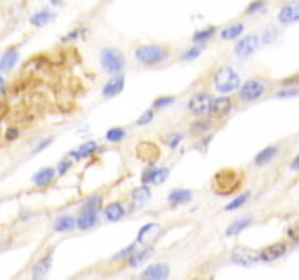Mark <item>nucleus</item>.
I'll use <instances>...</instances> for the list:
<instances>
[{
	"mask_svg": "<svg viewBox=\"0 0 299 280\" xmlns=\"http://www.w3.org/2000/svg\"><path fill=\"white\" fill-rule=\"evenodd\" d=\"M170 51L162 45H154V43H145L136 46L135 50V58L140 61L142 65L153 66L163 63L164 60H168Z\"/></svg>",
	"mask_w": 299,
	"mask_h": 280,
	"instance_id": "f257e3e1",
	"label": "nucleus"
},
{
	"mask_svg": "<svg viewBox=\"0 0 299 280\" xmlns=\"http://www.w3.org/2000/svg\"><path fill=\"white\" fill-rule=\"evenodd\" d=\"M241 184V174L234 169H221L213 178V191L216 194L228 196L234 193Z\"/></svg>",
	"mask_w": 299,
	"mask_h": 280,
	"instance_id": "f03ea898",
	"label": "nucleus"
},
{
	"mask_svg": "<svg viewBox=\"0 0 299 280\" xmlns=\"http://www.w3.org/2000/svg\"><path fill=\"white\" fill-rule=\"evenodd\" d=\"M213 85L218 93H233L241 85V76L233 66H221L213 76Z\"/></svg>",
	"mask_w": 299,
	"mask_h": 280,
	"instance_id": "7ed1b4c3",
	"label": "nucleus"
},
{
	"mask_svg": "<svg viewBox=\"0 0 299 280\" xmlns=\"http://www.w3.org/2000/svg\"><path fill=\"white\" fill-rule=\"evenodd\" d=\"M100 63L103 71L110 75H116L125 66V56L116 48H103L100 51Z\"/></svg>",
	"mask_w": 299,
	"mask_h": 280,
	"instance_id": "20e7f679",
	"label": "nucleus"
},
{
	"mask_svg": "<svg viewBox=\"0 0 299 280\" xmlns=\"http://www.w3.org/2000/svg\"><path fill=\"white\" fill-rule=\"evenodd\" d=\"M238 90H240L238 96L241 101H246V103L256 101L260 100L261 96H264L266 83L260 78H251V80H246L243 85H240Z\"/></svg>",
	"mask_w": 299,
	"mask_h": 280,
	"instance_id": "39448f33",
	"label": "nucleus"
},
{
	"mask_svg": "<svg viewBox=\"0 0 299 280\" xmlns=\"http://www.w3.org/2000/svg\"><path fill=\"white\" fill-rule=\"evenodd\" d=\"M234 108V103L231 98L228 96H220V98H214V100H211L210 103V108H208V113L211 118H216V120H220V118H224L226 115H230L231 111H233Z\"/></svg>",
	"mask_w": 299,
	"mask_h": 280,
	"instance_id": "423d86ee",
	"label": "nucleus"
},
{
	"mask_svg": "<svg viewBox=\"0 0 299 280\" xmlns=\"http://www.w3.org/2000/svg\"><path fill=\"white\" fill-rule=\"evenodd\" d=\"M211 100H213V98H211L206 91H198L190 98L186 108H188L190 113H193V115H196V116H201V115H204V113H208Z\"/></svg>",
	"mask_w": 299,
	"mask_h": 280,
	"instance_id": "0eeeda50",
	"label": "nucleus"
},
{
	"mask_svg": "<svg viewBox=\"0 0 299 280\" xmlns=\"http://www.w3.org/2000/svg\"><path fill=\"white\" fill-rule=\"evenodd\" d=\"M260 46V38L256 35H246L243 40H240L234 46V53L238 58H248L256 51V48Z\"/></svg>",
	"mask_w": 299,
	"mask_h": 280,
	"instance_id": "6e6552de",
	"label": "nucleus"
},
{
	"mask_svg": "<svg viewBox=\"0 0 299 280\" xmlns=\"http://www.w3.org/2000/svg\"><path fill=\"white\" fill-rule=\"evenodd\" d=\"M288 251V246L284 242H276V244H271V246H268L264 249H261L260 251V259L264 262H272V261H278L280 257H282Z\"/></svg>",
	"mask_w": 299,
	"mask_h": 280,
	"instance_id": "1a4fd4ad",
	"label": "nucleus"
},
{
	"mask_svg": "<svg viewBox=\"0 0 299 280\" xmlns=\"http://www.w3.org/2000/svg\"><path fill=\"white\" fill-rule=\"evenodd\" d=\"M298 18H299V3H298V0L286 3L284 7L280 10V13H278V20H280L282 25L294 23V22H298Z\"/></svg>",
	"mask_w": 299,
	"mask_h": 280,
	"instance_id": "9d476101",
	"label": "nucleus"
},
{
	"mask_svg": "<svg viewBox=\"0 0 299 280\" xmlns=\"http://www.w3.org/2000/svg\"><path fill=\"white\" fill-rule=\"evenodd\" d=\"M231 261H233L234 264H238V266L250 267L256 261H260V256L254 254L252 251H250V249H234L233 256H231Z\"/></svg>",
	"mask_w": 299,
	"mask_h": 280,
	"instance_id": "9b49d317",
	"label": "nucleus"
},
{
	"mask_svg": "<svg viewBox=\"0 0 299 280\" xmlns=\"http://www.w3.org/2000/svg\"><path fill=\"white\" fill-rule=\"evenodd\" d=\"M142 277L152 280H164L170 277V267L166 264H152L142 272Z\"/></svg>",
	"mask_w": 299,
	"mask_h": 280,
	"instance_id": "f8f14e48",
	"label": "nucleus"
},
{
	"mask_svg": "<svg viewBox=\"0 0 299 280\" xmlns=\"http://www.w3.org/2000/svg\"><path fill=\"white\" fill-rule=\"evenodd\" d=\"M123 88H125V78H123L122 75L116 73L110 81L106 83L105 86H103L102 93H103V96H105V98H115L123 91Z\"/></svg>",
	"mask_w": 299,
	"mask_h": 280,
	"instance_id": "ddd939ff",
	"label": "nucleus"
},
{
	"mask_svg": "<svg viewBox=\"0 0 299 280\" xmlns=\"http://www.w3.org/2000/svg\"><path fill=\"white\" fill-rule=\"evenodd\" d=\"M150 199H152V191H150L146 184H143L132 193V207L133 209H140Z\"/></svg>",
	"mask_w": 299,
	"mask_h": 280,
	"instance_id": "4468645a",
	"label": "nucleus"
},
{
	"mask_svg": "<svg viewBox=\"0 0 299 280\" xmlns=\"http://www.w3.org/2000/svg\"><path fill=\"white\" fill-rule=\"evenodd\" d=\"M136 156L143 161H156L160 156V149L156 148L154 143L143 141L140 143V146L136 148Z\"/></svg>",
	"mask_w": 299,
	"mask_h": 280,
	"instance_id": "2eb2a0df",
	"label": "nucleus"
},
{
	"mask_svg": "<svg viewBox=\"0 0 299 280\" xmlns=\"http://www.w3.org/2000/svg\"><path fill=\"white\" fill-rule=\"evenodd\" d=\"M18 61V50L17 48H8L5 53L0 56V71L2 73H8L14 70V66Z\"/></svg>",
	"mask_w": 299,
	"mask_h": 280,
	"instance_id": "dca6fc26",
	"label": "nucleus"
},
{
	"mask_svg": "<svg viewBox=\"0 0 299 280\" xmlns=\"http://www.w3.org/2000/svg\"><path fill=\"white\" fill-rule=\"evenodd\" d=\"M98 222V212H90V211H82L80 217L76 219V227L82 231H88Z\"/></svg>",
	"mask_w": 299,
	"mask_h": 280,
	"instance_id": "f3484780",
	"label": "nucleus"
},
{
	"mask_svg": "<svg viewBox=\"0 0 299 280\" xmlns=\"http://www.w3.org/2000/svg\"><path fill=\"white\" fill-rule=\"evenodd\" d=\"M55 174H56V171L54 168H44V169H38L37 173L34 174L32 181H34L35 186H38V188H44V186H47V184L52 183V181H54Z\"/></svg>",
	"mask_w": 299,
	"mask_h": 280,
	"instance_id": "a211bd4d",
	"label": "nucleus"
},
{
	"mask_svg": "<svg viewBox=\"0 0 299 280\" xmlns=\"http://www.w3.org/2000/svg\"><path fill=\"white\" fill-rule=\"evenodd\" d=\"M193 198V193L190 189H173L168 194V202L172 206H180V204H186Z\"/></svg>",
	"mask_w": 299,
	"mask_h": 280,
	"instance_id": "6ab92c4d",
	"label": "nucleus"
},
{
	"mask_svg": "<svg viewBox=\"0 0 299 280\" xmlns=\"http://www.w3.org/2000/svg\"><path fill=\"white\" fill-rule=\"evenodd\" d=\"M125 207H123L122 202H110L106 207H105V217L108 221L115 222V221H120L122 217H125Z\"/></svg>",
	"mask_w": 299,
	"mask_h": 280,
	"instance_id": "aec40b11",
	"label": "nucleus"
},
{
	"mask_svg": "<svg viewBox=\"0 0 299 280\" xmlns=\"http://www.w3.org/2000/svg\"><path fill=\"white\" fill-rule=\"evenodd\" d=\"M50 267H52V252H48L47 256H45L44 259H40V261L37 262V266L34 267L32 277L34 279H44V277H47Z\"/></svg>",
	"mask_w": 299,
	"mask_h": 280,
	"instance_id": "412c9836",
	"label": "nucleus"
},
{
	"mask_svg": "<svg viewBox=\"0 0 299 280\" xmlns=\"http://www.w3.org/2000/svg\"><path fill=\"white\" fill-rule=\"evenodd\" d=\"M278 146H268L264 149H261L260 153L256 154V158H254V164L256 166H264V164H270L272 159L276 158V154H278Z\"/></svg>",
	"mask_w": 299,
	"mask_h": 280,
	"instance_id": "4be33fe9",
	"label": "nucleus"
},
{
	"mask_svg": "<svg viewBox=\"0 0 299 280\" xmlns=\"http://www.w3.org/2000/svg\"><path fill=\"white\" fill-rule=\"evenodd\" d=\"M75 227H76V219L74 216H62L55 221L54 231L55 232H68V231H74Z\"/></svg>",
	"mask_w": 299,
	"mask_h": 280,
	"instance_id": "5701e85b",
	"label": "nucleus"
},
{
	"mask_svg": "<svg viewBox=\"0 0 299 280\" xmlns=\"http://www.w3.org/2000/svg\"><path fill=\"white\" fill-rule=\"evenodd\" d=\"M96 149H98V144H96L95 141H88V143L82 144V146L76 149V151H72L70 156L75 158V159H84V158L92 156V154H94Z\"/></svg>",
	"mask_w": 299,
	"mask_h": 280,
	"instance_id": "b1692460",
	"label": "nucleus"
},
{
	"mask_svg": "<svg viewBox=\"0 0 299 280\" xmlns=\"http://www.w3.org/2000/svg\"><path fill=\"white\" fill-rule=\"evenodd\" d=\"M52 18H54V13H52L50 10H40V12L34 13L32 17H30V23H32L34 27H45L48 22H52Z\"/></svg>",
	"mask_w": 299,
	"mask_h": 280,
	"instance_id": "393cba45",
	"label": "nucleus"
},
{
	"mask_svg": "<svg viewBox=\"0 0 299 280\" xmlns=\"http://www.w3.org/2000/svg\"><path fill=\"white\" fill-rule=\"evenodd\" d=\"M152 249H145V251H140V252H133L130 257V261H128V266H130L132 269H136V267H140L143 262L146 261L148 257H152Z\"/></svg>",
	"mask_w": 299,
	"mask_h": 280,
	"instance_id": "a878e982",
	"label": "nucleus"
},
{
	"mask_svg": "<svg viewBox=\"0 0 299 280\" xmlns=\"http://www.w3.org/2000/svg\"><path fill=\"white\" fill-rule=\"evenodd\" d=\"M252 222V219L248 216V217H241V219L234 221L233 224H231L228 229H226V236H238L241 231H244L246 227Z\"/></svg>",
	"mask_w": 299,
	"mask_h": 280,
	"instance_id": "bb28decb",
	"label": "nucleus"
},
{
	"mask_svg": "<svg viewBox=\"0 0 299 280\" xmlns=\"http://www.w3.org/2000/svg\"><path fill=\"white\" fill-rule=\"evenodd\" d=\"M160 231V224H146L143 226L140 232H138V237H136V242L138 244H146L150 237L154 236V232Z\"/></svg>",
	"mask_w": 299,
	"mask_h": 280,
	"instance_id": "cd10ccee",
	"label": "nucleus"
},
{
	"mask_svg": "<svg viewBox=\"0 0 299 280\" xmlns=\"http://www.w3.org/2000/svg\"><path fill=\"white\" fill-rule=\"evenodd\" d=\"M243 30H244L243 23L230 25V27H226L223 32H221V38H223V40H234V38H238L241 33H243Z\"/></svg>",
	"mask_w": 299,
	"mask_h": 280,
	"instance_id": "c85d7f7f",
	"label": "nucleus"
},
{
	"mask_svg": "<svg viewBox=\"0 0 299 280\" xmlns=\"http://www.w3.org/2000/svg\"><path fill=\"white\" fill-rule=\"evenodd\" d=\"M103 206V198L102 196H90L88 199L84 202L82 211H90V212H98Z\"/></svg>",
	"mask_w": 299,
	"mask_h": 280,
	"instance_id": "c756f323",
	"label": "nucleus"
},
{
	"mask_svg": "<svg viewBox=\"0 0 299 280\" xmlns=\"http://www.w3.org/2000/svg\"><path fill=\"white\" fill-rule=\"evenodd\" d=\"M214 32H216L214 27H208V28H204V30H198V32L193 35V41H194V43H204V41H208L211 37H213Z\"/></svg>",
	"mask_w": 299,
	"mask_h": 280,
	"instance_id": "7c9ffc66",
	"label": "nucleus"
},
{
	"mask_svg": "<svg viewBox=\"0 0 299 280\" xmlns=\"http://www.w3.org/2000/svg\"><path fill=\"white\" fill-rule=\"evenodd\" d=\"M125 138H126V131L123 128H112L106 131V139L110 143H120Z\"/></svg>",
	"mask_w": 299,
	"mask_h": 280,
	"instance_id": "2f4dec72",
	"label": "nucleus"
},
{
	"mask_svg": "<svg viewBox=\"0 0 299 280\" xmlns=\"http://www.w3.org/2000/svg\"><path fill=\"white\" fill-rule=\"evenodd\" d=\"M248 199H250V193H248V191H246L244 194L238 196V198L231 201L230 204H226L224 209H226V211H234V209H240L241 206H244V204H246V201H248Z\"/></svg>",
	"mask_w": 299,
	"mask_h": 280,
	"instance_id": "473e14b6",
	"label": "nucleus"
},
{
	"mask_svg": "<svg viewBox=\"0 0 299 280\" xmlns=\"http://www.w3.org/2000/svg\"><path fill=\"white\" fill-rule=\"evenodd\" d=\"M201 51H203V46H201V45H196V46H193V48H190V50H186V51H183L180 58L184 60V61L194 60V58H198V56L201 55Z\"/></svg>",
	"mask_w": 299,
	"mask_h": 280,
	"instance_id": "72a5a7b5",
	"label": "nucleus"
},
{
	"mask_svg": "<svg viewBox=\"0 0 299 280\" xmlns=\"http://www.w3.org/2000/svg\"><path fill=\"white\" fill-rule=\"evenodd\" d=\"M168 176H170V169H168V168L154 169V176H153L152 184H163L164 181L168 179Z\"/></svg>",
	"mask_w": 299,
	"mask_h": 280,
	"instance_id": "f704fd0d",
	"label": "nucleus"
},
{
	"mask_svg": "<svg viewBox=\"0 0 299 280\" xmlns=\"http://www.w3.org/2000/svg\"><path fill=\"white\" fill-rule=\"evenodd\" d=\"M210 128H211V121H208V120H198L196 123H193L192 133L193 134H203V133L208 131Z\"/></svg>",
	"mask_w": 299,
	"mask_h": 280,
	"instance_id": "c9c22d12",
	"label": "nucleus"
},
{
	"mask_svg": "<svg viewBox=\"0 0 299 280\" xmlns=\"http://www.w3.org/2000/svg\"><path fill=\"white\" fill-rule=\"evenodd\" d=\"M174 101L173 96H160L153 101V110H160V108H166Z\"/></svg>",
	"mask_w": 299,
	"mask_h": 280,
	"instance_id": "e433bc0d",
	"label": "nucleus"
},
{
	"mask_svg": "<svg viewBox=\"0 0 299 280\" xmlns=\"http://www.w3.org/2000/svg\"><path fill=\"white\" fill-rule=\"evenodd\" d=\"M153 116H154V111H153V110H146V111L143 113V115L136 120V124H138V126H146V124H150V123L153 121Z\"/></svg>",
	"mask_w": 299,
	"mask_h": 280,
	"instance_id": "4c0bfd02",
	"label": "nucleus"
},
{
	"mask_svg": "<svg viewBox=\"0 0 299 280\" xmlns=\"http://www.w3.org/2000/svg\"><path fill=\"white\" fill-rule=\"evenodd\" d=\"M278 37V30L274 27H270L264 30V35H262V41L264 43H271V41H274Z\"/></svg>",
	"mask_w": 299,
	"mask_h": 280,
	"instance_id": "58836bf2",
	"label": "nucleus"
},
{
	"mask_svg": "<svg viewBox=\"0 0 299 280\" xmlns=\"http://www.w3.org/2000/svg\"><path fill=\"white\" fill-rule=\"evenodd\" d=\"M264 8V0H256V2H252L248 8H246V13L252 15V13H258L261 12V10Z\"/></svg>",
	"mask_w": 299,
	"mask_h": 280,
	"instance_id": "ea45409f",
	"label": "nucleus"
},
{
	"mask_svg": "<svg viewBox=\"0 0 299 280\" xmlns=\"http://www.w3.org/2000/svg\"><path fill=\"white\" fill-rule=\"evenodd\" d=\"M135 251H136V244H132V246H128L126 249H123L120 254H116L113 259H116V261H120V259H128Z\"/></svg>",
	"mask_w": 299,
	"mask_h": 280,
	"instance_id": "a19ab883",
	"label": "nucleus"
},
{
	"mask_svg": "<svg viewBox=\"0 0 299 280\" xmlns=\"http://www.w3.org/2000/svg\"><path fill=\"white\" fill-rule=\"evenodd\" d=\"M153 176H154V168L153 166H150V168H146L145 171H143V174H142V183L143 184H150L153 181Z\"/></svg>",
	"mask_w": 299,
	"mask_h": 280,
	"instance_id": "79ce46f5",
	"label": "nucleus"
},
{
	"mask_svg": "<svg viewBox=\"0 0 299 280\" xmlns=\"http://www.w3.org/2000/svg\"><path fill=\"white\" fill-rule=\"evenodd\" d=\"M72 168V161L70 159H66V161H62V163L58 164V168H56V173H58L60 176H64L66 171H68Z\"/></svg>",
	"mask_w": 299,
	"mask_h": 280,
	"instance_id": "37998d69",
	"label": "nucleus"
},
{
	"mask_svg": "<svg viewBox=\"0 0 299 280\" xmlns=\"http://www.w3.org/2000/svg\"><path fill=\"white\" fill-rule=\"evenodd\" d=\"M18 129L17 128H7V131H5V138H7V141H14V139L18 138Z\"/></svg>",
	"mask_w": 299,
	"mask_h": 280,
	"instance_id": "c03bdc74",
	"label": "nucleus"
},
{
	"mask_svg": "<svg viewBox=\"0 0 299 280\" xmlns=\"http://www.w3.org/2000/svg\"><path fill=\"white\" fill-rule=\"evenodd\" d=\"M278 96L282 98V96H298V88H292V90H284V91H280L278 93Z\"/></svg>",
	"mask_w": 299,
	"mask_h": 280,
	"instance_id": "a18cd8bd",
	"label": "nucleus"
},
{
	"mask_svg": "<svg viewBox=\"0 0 299 280\" xmlns=\"http://www.w3.org/2000/svg\"><path fill=\"white\" fill-rule=\"evenodd\" d=\"M50 143H52V138H47V139H45V141H42V143L38 144V148H35V149H34V153H38V151H42V149H45V148H47Z\"/></svg>",
	"mask_w": 299,
	"mask_h": 280,
	"instance_id": "49530a36",
	"label": "nucleus"
},
{
	"mask_svg": "<svg viewBox=\"0 0 299 280\" xmlns=\"http://www.w3.org/2000/svg\"><path fill=\"white\" fill-rule=\"evenodd\" d=\"M182 134H178V136H176V134H174V136H173V139H172V143H170V148H176L178 146V143L180 141H182Z\"/></svg>",
	"mask_w": 299,
	"mask_h": 280,
	"instance_id": "de8ad7c7",
	"label": "nucleus"
},
{
	"mask_svg": "<svg viewBox=\"0 0 299 280\" xmlns=\"http://www.w3.org/2000/svg\"><path fill=\"white\" fill-rule=\"evenodd\" d=\"M78 37V30H75V32H72L70 35H66V37L64 38L65 41H68V40H74V38H76Z\"/></svg>",
	"mask_w": 299,
	"mask_h": 280,
	"instance_id": "09e8293b",
	"label": "nucleus"
},
{
	"mask_svg": "<svg viewBox=\"0 0 299 280\" xmlns=\"http://www.w3.org/2000/svg\"><path fill=\"white\" fill-rule=\"evenodd\" d=\"M298 168H299V158L296 156L294 161L291 163V169H292V171H298Z\"/></svg>",
	"mask_w": 299,
	"mask_h": 280,
	"instance_id": "8fccbe9b",
	"label": "nucleus"
},
{
	"mask_svg": "<svg viewBox=\"0 0 299 280\" xmlns=\"http://www.w3.org/2000/svg\"><path fill=\"white\" fill-rule=\"evenodd\" d=\"M4 91H5V81H4L2 76H0V96H2Z\"/></svg>",
	"mask_w": 299,
	"mask_h": 280,
	"instance_id": "3c124183",
	"label": "nucleus"
},
{
	"mask_svg": "<svg viewBox=\"0 0 299 280\" xmlns=\"http://www.w3.org/2000/svg\"><path fill=\"white\" fill-rule=\"evenodd\" d=\"M62 2H64V0H50V3H52V5H60Z\"/></svg>",
	"mask_w": 299,
	"mask_h": 280,
	"instance_id": "603ef678",
	"label": "nucleus"
}]
</instances>
